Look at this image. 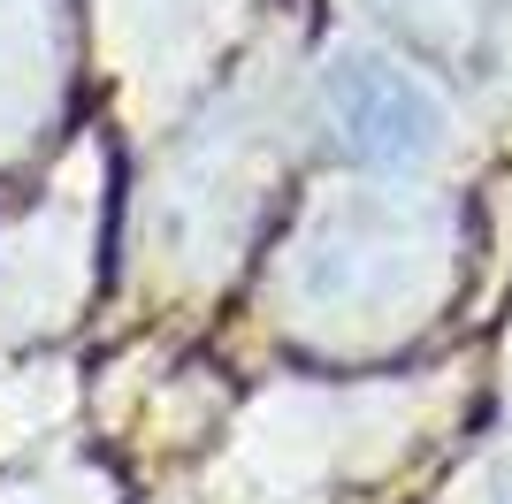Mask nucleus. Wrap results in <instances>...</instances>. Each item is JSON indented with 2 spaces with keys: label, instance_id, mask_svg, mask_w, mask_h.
<instances>
[{
  "label": "nucleus",
  "instance_id": "nucleus-1",
  "mask_svg": "<svg viewBox=\"0 0 512 504\" xmlns=\"http://www.w3.org/2000/svg\"><path fill=\"white\" fill-rule=\"evenodd\" d=\"M329 115H337V138L360 161H413L436 138V100L406 69H383V62H344L329 77Z\"/></svg>",
  "mask_w": 512,
  "mask_h": 504
}]
</instances>
